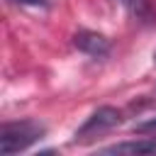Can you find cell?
Instances as JSON below:
<instances>
[{
    "label": "cell",
    "mask_w": 156,
    "mask_h": 156,
    "mask_svg": "<svg viewBox=\"0 0 156 156\" xmlns=\"http://www.w3.org/2000/svg\"><path fill=\"white\" fill-rule=\"evenodd\" d=\"M46 134V124L39 119H20V122H5L0 127V154L12 156L17 151L29 149Z\"/></svg>",
    "instance_id": "6da1fadb"
},
{
    "label": "cell",
    "mask_w": 156,
    "mask_h": 156,
    "mask_svg": "<svg viewBox=\"0 0 156 156\" xmlns=\"http://www.w3.org/2000/svg\"><path fill=\"white\" fill-rule=\"evenodd\" d=\"M119 124H122V112H119L117 107H112V105H102V107H98V110L76 129L73 144H90V141L100 139L102 134L112 132V129L119 127Z\"/></svg>",
    "instance_id": "7a4b0ae2"
},
{
    "label": "cell",
    "mask_w": 156,
    "mask_h": 156,
    "mask_svg": "<svg viewBox=\"0 0 156 156\" xmlns=\"http://www.w3.org/2000/svg\"><path fill=\"white\" fill-rule=\"evenodd\" d=\"M73 44H76V49H80L83 54H88L93 58H102L110 54V39L98 32H90V29H80L73 37Z\"/></svg>",
    "instance_id": "3957f363"
},
{
    "label": "cell",
    "mask_w": 156,
    "mask_h": 156,
    "mask_svg": "<svg viewBox=\"0 0 156 156\" xmlns=\"http://www.w3.org/2000/svg\"><path fill=\"white\" fill-rule=\"evenodd\" d=\"M100 154H129V156L151 154V156H156V136H146V139H136V141H122V144H112V146L100 149Z\"/></svg>",
    "instance_id": "277c9868"
},
{
    "label": "cell",
    "mask_w": 156,
    "mask_h": 156,
    "mask_svg": "<svg viewBox=\"0 0 156 156\" xmlns=\"http://www.w3.org/2000/svg\"><path fill=\"white\" fill-rule=\"evenodd\" d=\"M136 22L154 24L156 22V0H117Z\"/></svg>",
    "instance_id": "5b68a950"
},
{
    "label": "cell",
    "mask_w": 156,
    "mask_h": 156,
    "mask_svg": "<svg viewBox=\"0 0 156 156\" xmlns=\"http://www.w3.org/2000/svg\"><path fill=\"white\" fill-rule=\"evenodd\" d=\"M17 5H29V7H51L54 0H12Z\"/></svg>",
    "instance_id": "8992f818"
},
{
    "label": "cell",
    "mask_w": 156,
    "mask_h": 156,
    "mask_svg": "<svg viewBox=\"0 0 156 156\" xmlns=\"http://www.w3.org/2000/svg\"><path fill=\"white\" fill-rule=\"evenodd\" d=\"M154 129H156V117H151V119L136 124V132H154Z\"/></svg>",
    "instance_id": "52a82bcc"
},
{
    "label": "cell",
    "mask_w": 156,
    "mask_h": 156,
    "mask_svg": "<svg viewBox=\"0 0 156 156\" xmlns=\"http://www.w3.org/2000/svg\"><path fill=\"white\" fill-rule=\"evenodd\" d=\"M154 63H156V51H154Z\"/></svg>",
    "instance_id": "ba28073f"
}]
</instances>
